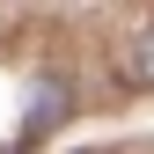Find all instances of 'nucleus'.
I'll return each mask as SVG.
<instances>
[{
  "instance_id": "f03ea898",
  "label": "nucleus",
  "mask_w": 154,
  "mask_h": 154,
  "mask_svg": "<svg viewBox=\"0 0 154 154\" xmlns=\"http://www.w3.org/2000/svg\"><path fill=\"white\" fill-rule=\"evenodd\" d=\"M118 73H125L132 88H154V22H147L140 37H132V44H125V59H118Z\"/></svg>"
},
{
  "instance_id": "f257e3e1",
  "label": "nucleus",
  "mask_w": 154,
  "mask_h": 154,
  "mask_svg": "<svg viewBox=\"0 0 154 154\" xmlns=\"http://www.w3.org/2000/svg\"><path fill=\"white\" fill-rule=\"evenodd\" d=\"M66 110H73V88H66V73L37 81V95H29V118H22V147H29V140H44L51 125H66Z\"/></svg>"
}]
</instances>
